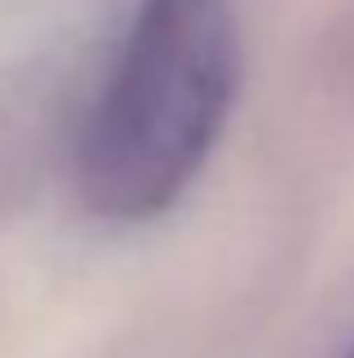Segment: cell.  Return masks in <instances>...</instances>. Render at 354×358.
I'll return each instance as SVG.
<instances>
[{"label": "cell", "instance_id": "cell-2", "mask_svg": "<svg viewBox=\"0 0 354 358\" xmlns=\"http://www.w3.org/2000/svg\"><path fill=\"white\" fill-rule=\"evenodd\" d=\"M346 358H354V350H350V354H346Z\"/></svg>", "mask_w": 354, "mask_h": 358}, {"label": "cell", "instance_id": "cell-1", "mask_svg": "<svg viewBox=\"0 0 354 358\" xmlns=\"http://www.w3.org/2000/svg\"><path fill=\"white\" fill-rule=\"evenodd\" d=\"M241 87L232 0H141L78 136V195L96 218L169 213L213 155Z\"/></svg>", "mask_w": 354, "mask_h": 358}]
</instances>
